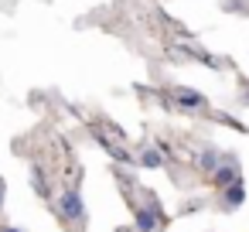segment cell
Listing matches in <instances>:
<instances>
[{
	"label": "cell",
	"mask_w": 249,
	"mask_h": 232,
	"mask_svg": "<svg viewBox=\"0 0 249 232\" xmlns=\"http://www.w3.org/2000/svg\"><path fill=\"white\" fill-rule=\"evenodd\" d=\"M140 161H143V167H160V164H164L157 150H143V157H140Z\"/></svg>",
	"instance_id": "obj_6"
},
{
	"label": "cell",
	"mask_w": 249,
	"mask_h": 232,
	"mask_svg": "<svg viewBox=\"0 0 249 232\" xmlns=\"http://www.w3.org/2000/svg\"><path fill=\"white\" fill-rule=\"evenodd\" d=\"M62 215H65V218H82V215H86L82 198H79L75 191H65V195H62Z\"/></svg>",
	"instance_id": "obj_1"
},
{
	"label": "cell",
	"mask_w": 249,
	"mask_h": 232,
	"mask_svg": "<svg viewBox=\"0 0 249 232\" xmlns=\"http://www.w3.org/2000/svg\"><path fill=\"white\" fill-rule=\"evenodd\" d=\"M242 198H246V191H242V184H235V181H232V188L225 191V205H239Z\"/></svg>",
	"instance_id": "obj_4"
},
{
	"label": "cell",
	"mask_w": 249,
	"mask_h": 232,
	"mask_svg": "<svg viewBox=\"0 0 249 232\" xmlns=\"http://www.w3.org/2000/svg\"><path fill=\"white\" fill-rule=\"evenodd\" d=\"M215 181L218 184H232L235 181V167L229 164V167H215Z\"/></svg>",
	"instance_id": "obj_3"
},
{
	"label": "cell",
	"mask_w": 249,
	"mask_h": 232,
	"mask_svg": "<svg viewBox=\"0 0 249 232\" xmlns=\"http://www.w3.org/2000/svg\"><path fill=\"white\" fill-rule=\"evenodd\" d=\"M7 232H18V229H7Z\"/></svg>",
	"instance_id": "obj_9"
},
{
	"label": "cell",
	"mask_w": 249,
	"mask_h": 232,
	"mask_svg": "<svg viewBox=\"0 0 249 232\" xmlns=\"http://www.w3.org/2000/svg\"><path fill=\"white\" fill-rule=\"evenodd\" d=\"M174 96H178V106H184V109H201L205 106V96L198 89H174Z\"/></svg>",
	"instance_id": "obj_2"
},
{
	"label": "cell",
	"mask_w": 249,
	"mask_h": 232,
	"mask_svg": "<svg viewBox=\"0 0 249 232\" xmlns=\"http://www.w3.org/2000/svg\"><path fill=\"white\" fill-rule=\"evenodd\" d=\"M137 225H140L143 232H150V229L157 225V218H154V212H140V215H137Z\"/></svg>",
	"instance_id": "obj_5"
},
{
	"label": "cell",
	"mask_w": 249,
	"mask_h": 232,
	"mask_svg": "<svg viewBox=\"0 0 249 232\" xmlns=\"http://www.w3.org/2000/svg\"><path fill=\"white\" fill-rule=\"evenodd\" d=\"M201 167H205V171L218 167V157H215V150H205V157H201Z\"/></svg>",
	"instance_id": "obj_7"
},
{
	"label": "cell",
	"mask_w": 249,
	"mask_h": 232,
	"mask_svg": "<svg viewBox=\"0 0 249 232\" xmlns=\"http://www.w3.org/2000/svg\"><path fill=\"white\" fill-rule=\"evenodd\" d=\"M0 198H4V181H0Z\"/></svg>",
	"instance_id": "obj_8"
}]
</instances>
